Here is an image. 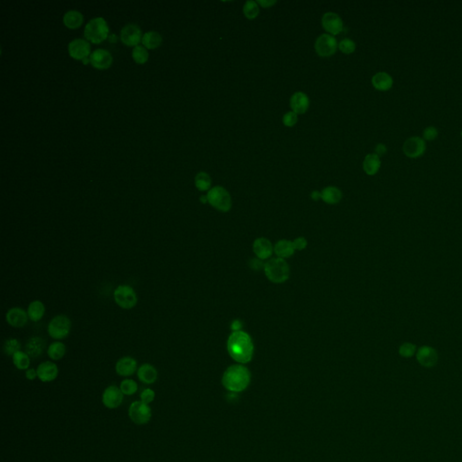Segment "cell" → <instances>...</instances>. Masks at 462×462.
Masks as SVG:
<instances>
[{"label":"cell","mask_w":462,"mask_h":462,"mask_svg":"<svg viewBox=\"0 0 462 462\" xmlns=\"http://www.w3.org/2000/svg\"><path fill=\"white\" fill-rule=\"evenodd\" d=\"M69 53L75 60L83 61L91 53V45L83 39H75L69 44Z\"/></svg>","instance_id":"18"},{"label":"cell","mask_w":462,"mask_h":462,"mask_svg":"<svg viewBox=\"0 0 462 462\" xmlns=\"http://www.w3.org/2000/svg\"><path fill=\"white\" fill-rule=\"evenodd\" d=\"M426 149L424 140L419 136H412L403 143L402 151L410 158H417L422 156Z\"/></svg>","instance_id":"11"},{"label":"cell","mask_w":462,"mask_h":462,"mask_svg":"<svg viewBox=\"0 0 462 462\" xmlns=\"http://www.w3.org/2000/svg\"><path fill=\"white\" fill-rule=\"evenodd\" d=\"M295 250H303L307 246V240L304 238H297L293 242Z\"/></svg>","instance_id":"43"},{"label":"cell","mask_w":462,"mask_h":462,"mask_svg":"<svg viewBox=\"0 0 462 462\" xmlns=\"http://www.w3.org/2000/svg\"><path fill=\"white\" fill-rule=\"evenodd\" d=\"M241 327H242V324L240 323L239 321H234L233 323H232V325H231V329L234 331H240Z\"/></svg>","instance_id":"46"},{"label":"cell","mask_w":462,"mask_h":462,"mask_svg":"<svg viewBox=\"0 0 462 462\" xmlns=\"http://www.w3.org/2000/svg\"><path fill=\"white\" fill-rule=\"evenodd\" d=\"M290 106L293 111L296 114H304L310 106V100L308 96L303 92H296L292 96Z\"/></svg>","instance_id":"21"},{"label":"cell","mask_w":462,"mask_h":462,"mask_svg":"<svg viewBox=\"0 0 462 462\" xmlns=\"http://www.w3.org/2000/svg\"><path fill=\"white\" fill-rule=\"evenodd\" d=\"M26 311L30 321L33 323H38L44 316L45 305L40 300H35L29 303Z\"/></svg>","instance_id":"24"},{"label":"cell","mask_w":462,"mask_h":462,"mask_svg":"<svg viewBox=\"0 0 462 462\" xmlns=\"http://www.w3.org/2000/svg\"><path fill=\"white\" fill-rule=\"evenodd\" d=\"M25 378L28 380L30 381H33L35 380L37 377V371L35 368H28L27 370H25Z\"/></svg>","instance_id":"44"},{"label":"cell","mask_w":462,"mask_h":462,"mask_svg":"<svg viewBox=\"0 0 462 462\" xmlns=\"http://www.w3.org/2000/svg\"><path fill=\"white\" fill-rule=\"evenodd\" d=\"M137 369H138V367H137L136 359L130 356L122 357L115 363V373L120 377H123V378L131 377L136 373Z\"/></svg>","instance_id":"14"},{"label":"cell","mask_w":462,"mask_h":462,"mask_svg":"<svg viewBox=\"0 0 462 462\" xmlns=\"http://www.w3.org/2000/svg\"><path fill=\"white\" fill-rule=\"evenodd\" d=\"M323 26L331 36H336L342 32V19L336 13L328 12L324 14L322 19Z\"/></svg>","instance_id":"17"},{"label":"cell","mask_w":462,"mask_h":462,"mask_svg":"<svg viewBox=\"0 0 462 462\" xmlns=\"http://www.w3.org/2000/svg\"><path fill=\"white\" fill-rule=\"evenodd\" d=\"M108 24L102 17H97L90 21L84 30V36L92 44H99L108 38Z\"/></svg>","instance_id":"4"},{"label":"cell","mask_w":462,"mask_h":462,"mask_svg":"<svg viewBox=\"0 0 462 462\" xmlns=\"http://www.w3.org/2000/svg\"><path fill=\"white\" fill-rule=\"evenodd\" d=\"M67 351L66 345L60 340L51 343L47 349L48 357L53 361H58L64 358Z\"/></svg>","instance_id":"27"},{"label":"cell","mask_w":462,"mask_h":462,"mask_svg":"<svg viewBox=\"0 0 462 462\" xmlns=\"http://www.w3.org/2000/svg\"><path fill=\"white\" fill-rule=\"evenodd\" d=\"M102 402L104 407L108 409H115L121 406L124 401V394L119 387L111 385L103 391Z\"/></svg>","instance_id":"10"},{"label":"cell","mask_w":462,"mask_h":462,"mask_svg":"<svg viewBox=\"0 0 462 462\" xmlns=\"http://www.w3.org/2000/svg\"><path fill=\"white\" fill-rule=\"evenodd\" d=\"M250 372L242 364L233 365L228 367L222 377V385L227 390L232 393H239L246 390L250 384Z\"/></svg>","instance_id":"2"},{"label":"cell","mask_w":462,"mask_h":462,"mask_svg":"<svg viewBox=\"0 0 462 462\" xmlns=\"http://www.w3.org/2000/svg\"><path fill=\"white\" fill-rule=\"evenodd\" d=\"M297 121H298V117H297V114L294 111L288 112L283 115V123L286 127H289V128L294 127L295 124L297 123Z\"/></svg>","instance_id":"41"},{"label":"cell","mask_w":462,"mask_h":462,"mask_svg":"<svg viewBox=\"0 0 462 462\" xmlns=\"http://www.w3.org/2000/svg\"><path fill=\"white\" fill-rule=\"evenodd\" d=\"M82 63H83L84 64H89V63H91V60H90V58H86V59H84V60L82 61Z\"/></svg>","instance_id":"50"},{"label":"cell","mask_w":462,"mask_h":462,"mask_svg":"<svg viewBox=\"0 0 462 462\" xmlns=\"http://www.w3.org/2000/svg\"><path fill=\"white\" fill-rule=\"evenodd\" d=\"M72 321L67 315L58 314L48 323V335L55 340L66 339L71 333Z\"/></svg>","instance_id":"5"},{"label":"cell","mask_w":462,"mask_h":462,"mask_svg":"<svg viewBox=\"0 0 462 462\" xmlns=\"http://www.w3.org/2000/svg\"><path fill=\"white\" fill-rule=\"evenodd\" d=\"M3 351H4L5 354L12 357L13 355L16 354V352L21 351L20 341L14 338L7 339L3 346Z\"/></svg>","instance_id":"35"},{"label":"cell","mask_w":462,"mask_h":462,"mask_svg":"<svg viewBox=\"0 0 462 462\" xmlns=\"http://www.w3.org/2000/svg\"><path fill=\"white\" fill-rule=\"evenodd\" d=\"M92 66L99 70H106L111 66L113 58L110 52L104 49H98L90 57Z\"/></svg>","instance_id":"19"},{"label":"cell","mask_w":462,"mask_h":462,"mask_svg":"<svg viewBox=\"0 0 462 462\" xmlns=\"http://www.w3.org/2000/svg\"><path fill=\"white\" fill-rule=\"evenodd\" d=\"M393 78L387 72H378L372 78V84L374 88L381 92H386L392 88L393 86Z\"/></svg>","instance_id":"25"},{"label":"cell","mask_w":462,"mask_h":462,"mask_svg":"<svg viewBox=\"0 0 462 462\" xmlns=\"http://www.w3.org/2000/svg\"><path fill=\"white\" fill-rule=\"evenodd\" d=\"M461 137H462V131H461Z\"/></svg>","instance_id":"51"},{"label":"cell","mask_w":462,"mask_h":462,"mask_svg":"<svg viewBox=\"0 0 462 462\" xmlns=\"http://www.w3.org/2000/svg\"><path fill=\"white\" fill-rule=\"evenodd\" d=\"M137 379L140 382L146 385H152L156 382L158 379V371L156 367L149 363H143L136 371Z\"/></svg>","instance_id":"20"},{"label":"cell","mask_w":462,"mask_h":462,"mask_svg":"<svg viewBox=\"0 0 462 462\" xmlns=\"http://www.w3.org/2000/svg\"><path fill=\"white\" fill-rule=\"evenodd\" d=\"M438 135V130L435 127H428L423 131V138L428 141L436 139Z\"/></svg>","instance_id":"42"},{"label":"cell","mask_w":462,"mask_h":462,"mask_svg":"<svg viewBox=\"0 0 462 462\" xmlns=\"http://www.w3.org/2000/svg\"><path fill=\"white\" fill-rule=\"evenodd\" d=\"M142 43L148 49H156L163 43V38L159 33L150 31L143 35Z\"/></svg>","instance_id":"31"},{"label":"cell","mask_w":462,"mask_h":462,"mask_svg":"<svg viewBox=\"0 0 462 462\" xmlns=\"http://www.w3.org/2000/svg\"><path fill=\"white\" fill-rule=\"evenodd\" d=\"M267 278L275 283H282L289 278L290 268L283 258H272L264 265Z\"/></svg>","instance_id":"3"},{"label":"cell","mask_w":462,"mask_h":462,"mask_svg":"<svg viewBox=\"0 0 462 462\" xmlns=\"http://www.w3.org/2000/svg\"><path fill=\"white\" fill-rule=\"evenodd\" d=\"M273 249L274 248L271 242L265 238L256 239L253 245V250L255 252V255L261 260L270 257L273 253Z\"/></svg>","instance_id":"23"},{"label":"cell","mask_w":462,"mask_h":462,"mask_svg":"<svg viewBox=\"0 0 462 462\" xmlns=\"http://www.w3.org/2000/svg\"><path fill=\"white\" fill-rule=\"evenodd\" d=\"M416 352V346L415 344L407 342L402 344L399 348V354L402 356V358H411L415 354Z\"/></svg>","instance_id":"38"},{"label":"cell","mask_w":462,"mask_h":462,"mask_svg":"<svg viewBox=\"0 0 462 462\" xmlns=\"http://www.w3.org/2000/svg\"><path fill=\"white\" fill-rule=\"evenodd\" d=\"M45 345L46 344H45L44 339H42L40 337L34 336L26 341L25 352L30 356V358H33V359L39 358L44 352Z\"/></svg>","instance_id":"22"},{"label":"cell","mask_w":462,"mask_h":462,"mask_svg":"<svg viewBox=\"0 0 462 462\" xmlns=\"http://www.w3.org/2000/svg\"><path fill=\"white\" fill-rule=\"evenodd\" d=\"M208 203L216 210L222 212L229 211L232 206L231 197L228 191L221 186L211 189L207 194Z\"/></svg>","instance_id":"7"},{"label":"cell","mask_w":462,"mask_h":462,"mask_svg":"<svg viewBox=\"0 0 462 462\" xmlns=\"http://www.w3.org/2000/svg\"><path fill=\"white\" fill-rule=\"evenodd\" d=\"M256 3L261 5L264 8H269L275 4V1H257Z\"/></svg>","instance_id":"47"},{"label":"cell","mask_w":462,"mask_h":462,"mask_svg":"<svg viewBox=\"0 0 462 462\" xmlns=\"http://www.w3.org/2000/svg\"><path fill=\"white\" fill-rule=\"evenodd\" d=\"M12 361L14 366L19 370H27L31 364L30 356L26 352L22 351L13 355Z\"/></svg>","instance_id":"32"},{"label":"cell","mask_w":462,"mask_h":462,"mask_svg":"<svg viewBox=\"0 0 462 462\" xmlns=\"http://www.w3.org/2000/svg\"><path fill=\"white\" fill-rule=\"evenodd\" d=\"M200 201H201L203 204H206V203H208L207 196H201V197H200Z\"/></svg>","instance_id":"49"},{"label":"cell","mask_w":462,"mask_h":462,"mask_svg":"<svg viewBox=\"0 0 462 462\" xmlns=\"http://www.w3.org/2000/svg\"><path fill=\"white\" fill-rule=\"evenodd\" d=\"M37 377L41 382L50 383L54 381L59 376V368L52 361H44L36 368Z\"/></svg>","instance_id":"16"},{"label":"cell","mask_w":462,"mask_h":462,"mask_svg":"<svg viewBox=\"0 0 462 462\" xmlns=\"http://www.w3.org/2000/svg\"><path fill=\"white\" fill-rule=\"evenodd\" d=\"M128 416L132 422L137 425L147 424L151 420V407L142 401H135L128 408Z\"/></svg>","instance_id":"8"},{"label":"cell","mask_w":462,"mask_h":462,"mask_svg":"<svg viewBox=\"0 0 462 462\" xmlns=\"http://www.w3.org/2000/svg\"><path fill=\"white\" fill-rule=\"evenodd\" d=\"M27 311L20 307H12L6 313V322L16 329L24 328L28 323Z\"/></svg>","instance_id":"13"},{"label":"cell","mask_w":462,"mask_h":462,"mask_svg":"<svg viewBox=\"0 0 462 462\" xmlns=\"http://www.w3.org/2000/svg\"><path fill=\"white\" fill-rule=\"evenodd\" d=\"M227 351L231 358L239 364H247L254 354V344L245 331H234L227 339Z\"/></svg>","instance_id":"1"},{"label":"cell","mask_w":462,"mask_h":462,"mask_svg":"<svg viewBox=\"0 0 462 462\" xmlns=\"http://www.w3.org/2000/svg\"><path fill=\"white\" fill-rule=\"evenodd\" d=\"M243 12L248 19H254L258 16V5L255 1H247L244 6Z\"/></svg>","instance_id":"37"},{"label":"cell","mask_w":462,"mask_h":462,"mask_svg":"<svg viewBox=\"0 0 462 462\" xmlns=\"http://www.w3.org/2000/svg\"><path fill=\"white\" fill-rule=\"evenodd\" d=\"M195 186L199 191H208L211 186V179L210 176L204 171L199 172L195 177Z\"/></svg>","instance_id":"33"},{"label":"cell","mask_w":462,"mask_h":462,"mask_svg":"<svg viewBox=\"0 0 462 462\" xmlns=\"http://www.w3.org/2000/svg\"><path fill=\"white\" fill-rule=\"evenodd\" d=\"M132 57L136 64H143L148 62L149 54H148L147 48L141 46V45H137L134 48V50L132 52Z\"/></svg>","instance_id":"36"},{"label":"cell","mask_w":462,"mask_h":462,"mask_svg":"<svg viewBox=\"0 0 462 462\" xmlns=\"http://www.w3.org/2000/svg\"><path fill=\"white\" fill-rule=\"evenodd\" d=\"M275 254L277 255L279 258H287L290 257L291 255L295 254V248L294 243L289 240H280L277 243L275 244Z\"/></svg>","instance_id":"28"},{"label":"cell","mask_w":462,"mask_h":462,"mask_svg":"<svg viewBox=\"0 0 462 462\" xmlns=\"http://www.w3.org/2000/svg\"><path fill=\"white\" fill-rule=\"evenodd\" d=\"M339 50L341 52H344V53L351 54L352 52H354L355 50H356V44H355L354 41L346 38V39H343L339 43Z\"/></svg>","instance_id":"39"},{"label":"cell","mask_w":462,"mask_h":462,"mask_svg":"<svg viewBox=\"0 0 462 462\" xmlns=\"http://www.w3.org/2000/svg\"><path fill=\"white\" fill-rule=\"evenodd\" d=\"M311 198L315 199V200H317V199H319L320 198H322V196H321V193L318 192V191H313V192L311 193Z\"/></svg>","instance_id":"48"},{"label":"cell","mask_w":462,"mask_h":462,"mask_svg":"<svg viewBox=\"0 0 462 462\" xmlns=\"http://www.w3.org/2000/svg\"><path fill=\"white\" fill-rule=\"evenodd\" d=\"M156 398V392L151 388H146L140 393V401L150 405Z\"/></svg>","instance_id":"40"},{"label":"cell","mask_w":462,"mask_h":462,"mask_svg":"<svg viewBox=\"0 0 462 462\" xmlns=\"http://www.w3.org/2000/svg\"><path fill=\"white\" fill-rule=\"evenodd\" d=\"M321 196L323 201L328 204H339L342 198V193L339 189L333 186L326 187L321 192Z\"/></svg>","instance_id":"29"},{"label":"cell","mask_w":462,"mask_h":462,"mask_svg":"<svg viewBox=\"0 0 462 462\" xmlns=\"http://www.w3.org/2000/svg\"><path fill=\"white\" fill-rule=\"evenodd\" d=\"M374 150H376L377 155H378V156H383V155H385V154L387 153V147H386V146L384 145V143H379V145H378V146L376 147V149H374Z\"/></svg>","instance_id":"45"},{"label":"cell","mask_w":462,"mask_h":462,"mask_svg":"<svg viewBox=\"0 0 462 462\" xmlns=\"http://www.w3.org/2000/svg\"><path fill=\"white\" fill-rule=\"evenodd\" d=\"M115 304L123 310H131L138 303L135 289L129 284H120L113 293Z\"/></svg>","instance_id":"6"},{"label":"cell","mask_w":462,"mask_h":462,"mask_svg":"<svg viewBox=\"0 0 462 462\" xmlns=\"http://www.w3.org/2000/svg\"><path fill=\"white\" fill-rule=\"evenodd\" d=\"M120 388L124 395H133L138 390V385L133 379H126L120 383Z\"/></svg>","instance_id":"34"},{"label":"cell","mask_w":462,"mask_h":462,"mask_svg":"<svg viewBox=\"0 0 462 462\" xmlns=\"http://www.w3.org/2000/svg\"><path fill=\"white\" fill-rule=\"evenodd\" d=\"M416 359L422 367H435L438 363V352L431 346H422L419 348V350L417 351Z\"/></svg>","instance_id":"15"},{"label":"cell","mask_w":462,"mask_h":462,"mask_svg":"<svg viewBox=\"0 0 462 462\" xmlns=\"http://www.w3.org/2000/svg\"><path fill=\"white\" fill-rule=\"evenodd\" d=\"M381 165V161L377 154H369L363 162V169L368 176H374Z\"/></svg>","instance_id":"26"},{"label":"cell","mask_w":462,"mask_h":462,"mask_svg":"<svg viewBox=\"0 0 462 462\" xmlns=\"http://www.w3.org/2000/svg\"><path fill=\"white\" fill-rule=\"evenodd\" d=\"M83 23V16L81 13L72 10L66 13L64 16V24L69 29H77Z\"/></svg>","instance_id":"30"},{"label":"cell","mask_w":462,"mask_h":462,"mask_svg":"<svg viewBox=\"0 0 462 462\" xmlns=\"http://www.w3.org/2000/svg\"><path fill=\"white\" fill-rule=\"evenodd\" d=\"M337 40L334 36L329 34L320 36L315 43V50L322 57H329L333 55L337 50Z\"/></svg>","instance_id":"9"},{"label":"cell","mask_w":462,"mask_h":462,"mask_svg":"<svg viewBox=\"0 0 462 462\" xmlns=\"http://www.w3.org/2000/svg\"><path fill=\"white\" fill-rule=\"evenodd\" d=\"M120 38L123 44L128 46H137L143 39L142 31L138 25L135 24H127L120 33Z\"/></svg>","instance_id":"12"}]
</instances>
